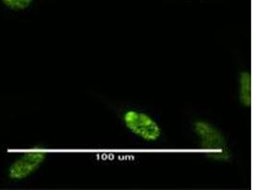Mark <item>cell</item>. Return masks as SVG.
I'll list each match as a JSON object with an SVG mask.
<instances>
[{
    "label": "cell",
    "instance_id": "obj_5",
    "mask_svg": "<svg viewBox=\"0 0 253 190\" xmlns=\"http://www.w3.org/2000/svg\"><path fill=\"white\" fill-rule=\"evenodd\" d=\"M236 95L242 107L249 108L252 105V77L250 71H241L237 76Z\"/></svg>",
    "mask_w": 253,
    "mask_h": 190
},
{
    "label": "cell",
    "instance_id": "obj_2",
    "mask_svg": "<svg viewBox=\"0 0 253 190\" xmlns=\"http://www.w3.org/2000/svg\"><path fill=\"white\" fill-rule=\"evenodd\" d=\"M118 121L133 139L146 144H158L163 139L161 123L149 111L138 107L118 108Z\"/></svg>",
    "mask_w": 253,
    "mask_h": 190
},
{
    "label": "cell",
    "instance_id": "obj_4",
    "mask_svg": "<svg viewBox=\"0 0 253 190\" xmlns=\"http://www.w3.org/2000/svg\"><path fill=\"white\" fill-rule=\"evenodd\" d=\"M46 0H0V15L21 17L35 12Z\"/></svg>",
    "mask_w": 253,
    "mask_h": 190
},
{
    "label": "cell",
    "instance_id": "obj_3",
    "mask_svg": "<svg viewBox=\"0 0 253 190\" xmlns=\"http://www.w3.org/2000/svg\"><path fill=\"white\" fill-rule=\"evenodd\" d=\"M190 128L203 154L217 162L230 161L232 156L230 142L218 126L209 120L196 119L191 123Z\"/></svg>",
    "mask_w": 253,
    "mask_h": 190
},
{
    "label": "cell",
    "instance_id": "obj_6",
    "mask_svg": "<svg viewBox=\"0 0 253 190\" xmlns=\"http://www.w3.org/2000/svg\"><path fill=\"white\" fill-rule=\"evenodd\" d=\"M187 1H192V0H187ZM199 1H211V0H199Z\"/></svg>",
    "mask_w": 253,
    "mask_h": 190
},
{
    "label": "cell",
    "instance_id": "obj_1",
    "mask_svg": "<svg viewBox=\"0 0 253 190\" xmlns=\"http://www.w3.org/2000/svg\"><path fill=\"white\" fill-rule=\"evenodd\" d=\"M50 157V148L42 143L8 146L1 166L2 185L11 189L28 186L38 177Z\"/></svg>",
    "mask_w": 253,
    "mask_h": 190
}]
</instances>
